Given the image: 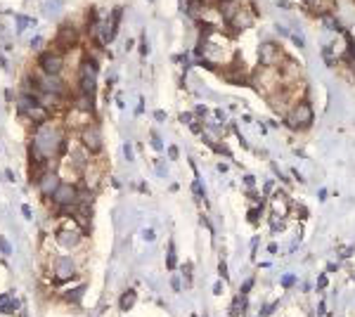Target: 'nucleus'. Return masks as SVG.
<instances>
[{
    "instance_id": "obj_1",
    "label": "nucleus",
    "mask_w": 355,
    "mask_h": 317,
    "mask_svg": "<svg viewBox=\"0 0 355 317\" xmlns=\"http://www.w3.org/2000/svg\"><path fill=\"white\" fill-rule=\"evenodd\" d=\"M64 147V133L62 128L52 123V121H45V123H40L36 130V135H33V147H31V156L36 159L38 163L47 161V159H52L62 152Z\"/></svg>"
},
{
    "instance_id": "obj_2",
    "label": "nucleus",
    "mask_w": 355,
    "mask_h": 317,
    "mask_svg": "<svg viewBox=\"0 0 355 317\" xmlns=\"http://www.w3.org/2000/svg\"><path fill=\"white\" fill-rule=\"evenodd\" d=\"M17 107H19V111L24 114L26 118H31V121H36L38 126L40 123H45V121H50V111H47L43 104H38L36 100H31V97H19V102H17Z\"/></svg>"
},
{
    "instance_id": "obj_3",
    "label": "nucleus",
    "mask_w": 355,
    "mask_h": 317,
    "mask_svg": "<svg viewBox=\"0 0 355 317\" xmlns=\"http://www.w3.org/2000/svg\"><path fill=\"white\" fill-rule=\"evenodd\" d=\"M95 81H97V62L95 59H85L81 66V95H90L92 97Z\"/></svg>"
},
{
    "instance_id": "obj_4",
    "label": "nucleus",
    "mask_w": 355,
    "mask_h": 317,
    "mask_svg": "<svg viewBox=\"0 0 355 317\" xmlns=\"http://www.w3.org/2000/svg\"><path fill=\"white\" fill-rule=\"evenodd\" d=\"M289 126L292 128H308L313 123V109H310L308 102H299L296 107L292 109V114H289Z\"/></svg>"
},
{
    "instance_id": "obj_5",
    "label": "nucleus",
    "mask_w": 355,
    "mask_h": 317,
    "mask_svg": "<svg viewBox=\"0 0 355 317\" xmlns=\"http://www.w3.org/2000/svg\"><path fill=\"white\" fill-rule=\"evenodd\" d=\"M52 201H55L59 209L73 206V204L78 201V192H76V187H73L71 182H62V185L57 187V192L52 194Z\"/></svg>"
},
{
    "instance_id": "obj_6",
    "label": "nucleus",
    "mask_w": 355,
    "mask_h": 317,
    "mask_svg": "<svg viewBox=\"0 0 355 317\" xmlns=\"http://www.w3.org/2000/svg\"><path fill=\"white\" fill-rule=\"evenodd\" d=\"M57 242H59L64 249H71V246H76L78 242H81V232L76 230L73 220H64L62 230L57 232Z\"/></svg>"
},
{
    "instance_id": "obj_7",
    "label": "nucleus",
    "mask_w": 355,
    "mask_h": 317,
    "mask_svg": "<svg viewBox=\"0 0 355 317\" xmlns=\"http://www.w3.org/2000/svg\"><path fill=\"white\" fill-rule=\"evenodd\" d=\"M81 142H83V147H85L88 152H100V149H102V133H100V128L95 126V123L85 126V128H83V133H81Z\"/></svg>"
},
{
    "instance_id": "obj_8",
    "label": "nucleus",
    "mask_w": 355,
    "mask_h": 317,
    "mask_svg": "<svg viewBox=\"0 0 355 317\" xmlns=\"http://www.w3.org/2000/svg\"><path fill=\"white\" fill-rule=\"evenodd\" d=\"M38 88H40V92H52V95H62L64 92V83L57 78V76H52V73H38Z\"/></svg>"
},
{
    "instance_id": "obj_9",
    "label": "nucleus",
    "mask_w": 355,
    "mask_h": 317,
    "mask_svg": "<svg viewBox=\"0 0 355 317\" xmlns=\"http://www.w3.org/2000/svg\"><path fill=\"white\" fill-rule=\"evenodd\" d=\"M62 66H64L62 54H57V52H45L43 57H40V71H45V73H52V76H57V73L62 71Z\"/></svg>"
},
{
    "instance_id": "obj_10",
    "label": "nucleus",
    "mask_w": 355,
    "mask_h": 317,
    "mask_svg": "<svg viewBox=\"0 0 355 317\" xmlns=\"http://www.w3.org/2000/svg\"><path fill=\"white\" fill-rule=\"evenodd\" d=\"M59 185H62V182H59V175H57V173H43V175L38 178V190L43 192L45 197H52Z\"/></svg>"
},
{
    "instance_id": "obj_11",
    "label": "nucleus",
    "mask_w": 355,
    "mask_h": 317,
    "mask_svg": "<svg viewBox=\"0 0 355 317\" xmlns=\"http://www.w3.org/2000/svg\"><path fill=\"white\" fill-rule=\"evenodd\" d=\"M73 272H76V265H73L71 258H66V256L57 258V263H55V277H57V282L71 280Z\"/></svg>"
},
{
    "instance_id": "obj_12",
    "label": "nucleus",
    "mask_w": 355,
    "mask_h": 317,
    "mask_svg": "<svg viewBox=\"0 0 355 317\" xmlns=\"http://www.w3.org/2000/svg\"><path fill=\"white\" fill-rule=\"evenodd\" d=\"M76 43V31H73L69 24H64L59 28V33H57V45L59 47H71Z\"/></svg>"
},
{
    "instance_id": "obj_13",
    "label": "nucleus",
    "mask_w": 355,
    "mask_h": 317,
    "mask_svg": "<svg viewBox=\"0 0 355 317\" xmlns=\"http://www.w3.org/2000/svg\"><path fill=\"white\" fill-rule=\"evenodd\" d=\"M275 57H280V50H277V45H273V43H265V45H261V62H263L265 66H273Z\"/></svg>"
},
{
    "instance_id": "obj_14",
    "label": "nucleus",
    "mask_w": 355,
    "mask_h": 317,
    "mask_svg": "<svg viewBox=\"0 0 355 317\" xmlns=\"http://www.w3.org/2000/svg\"><path fill=\"white\" fill-rule=\"evenodd\" d=\"M92 121V111H81V109H73V114L69 116L71 126H90Z\"/></svg>"
},
{
    "instance_id": "obj_15",
    "label": "nucleus",
    "mask_w": 355,
    "mask_h": 317,
    "mask_svg": "<svg viewBox=\"0 0 355 317\" xmlns=\"http://www.w3.org/2000/svg\"><path fill=\"white\" fill-rule=\"evenodd\" d=\"M133 303H135V291H126V294L121 296V310L133 308Z\"/></svg>"
},
{
    "instance_id": "obj_16",
    "label": "nucleus",
    "mask_w": 355,
    "mask_h": 317,
    "mask_svg": "<svg viewBox=\"0 0 355 317\" xmlns=\"http://www.w3.org/2000/svg\"><path fill=\"white\" fill-rule=\"evenodd\" d=\"M0 249H2V254H9V251H12V249H9V244L2 239V237H0Z\"/></svg>"
},
{
    "instance_id": "obj_17",
    "label": "nucleus",
    "mask_w": 355,
    "mask_h": 317,
    "mask_svg": "<svg viewBox=\"0 0 355 317\" xmlns=\"http://www.w3.org/2000/svg\"><path fill=\"white\" fill-rule=\"evenodd\" d=\"M168 268H175V254H173V246H171V254H168Z\"/></svg>"
},
{
    "instance_id": "obj_18",
    "label": "nucleus",
    "mask_w": 355,
    "mask_h": 317,
    "mask_svg": "<svg viewBox=\"0 0 355 317\" xmlns=\"http://www.w3.org/2000/svg\"><path fill=\"white\" fill-rule=\"evenodd\" d=\"M192 190H194V194H197V197H204V192H201V185H199V182H194V185H192Z\"/></svg>"
},
{
    "instance_id": "obj_19",
    "label": "nucleus",
    "mask_w": 355,
    "mask_h": 317,
    "mask_svg": "<svg viewBox=\"0 0 355 317\" xmlns=\"http://www.w3.org/2000/svg\"><path fill=\"white\" fill-rule=\"evenodd\" d=\"M142 237H145L147 242H152V239H154V230H145V232H142Z\"/></svg>"
},
{
    "instance_id": "obj_20",
    "label": "nucleus",
    "mask_w": 355,
    "mask_h": 317,
    "mask_svg": "<svg viewBox=\"0 0 355 317\" xmlns=\"http://www.w3.org/2000/svg\"><path fill=\"white\" fill-rule=\"evenodd\" d=\"M282 284H284V287H292V284H294V275H287V277L282 280Z\"/></svg>"
},
{
    "instance_id": "obj_21",
    "label": "nucleus",
    "mask_w": 355,
    "mask_h": 317,
    "mask_svg": "<svg viewBox=\"0 0 355 317\" xmlns=\"http://www.w3.org/2000/svg\"><path fill=\"white\" fill-rule=\"evenodd\" d=\"M168 156H171V159H178V147H168Z\"/></svg>"
},
{
    "instance_id": "obj_22",
    "label": "nucleus",
    "mask_w": 355,
    "mask_h": 317,
    "mask_svg": "<svg viewBox=\"0 0 355 317\" xmlns=\"http://www.w3.org/2000/svg\"><path fill=\"white\" fill-rule=\"evenodd\" d=\"M123 152H126V159H128V161H130V159H133V149H130V147H123Z\"/></svg>"
},
{
    "instance_id": "obj_23",
    "label": "nucleus",
    "mask_w": 355,
    "mask_h": 317,
    "mask_svg": "<svg viewBox=\"0 0 355 317\" xmlns=\"http://www.w3.org/2000/svg\"><path fill=\"white\" fill-rule=\"evenodd\" d=\"M251 284H254V282H251V280H246V282H244V287H242V294H246V291L251 289Z\"/></svg>"
},
{
    "instance_id": "obj_24",
    "label": "nucleus",
    "mask_w": 355,
    "mask_h": 317,
    "mask_svg": "<svg viewBox=\"0 0 355 317\" xmlns=\"http://www.w3.org/2000/svg\"><path fill=\"white\" fill-rule=\"evenodd\" d=\"M152 145H154V149H161V142H159V137L152 135Z\"/></svg>"
},
{
    "instance_id": "obj_25",
    "label": "nucleus",
    "mask_w": 355,
    "mask_h": 317,
    "mask_svg": "<svg viewBox=\"0 0 355 317\" xmlns=\"http://www.w3.org/2000/svg\"><path fill=\"white\" fill-rule=\"evenodd\" d=\"M318 287H320V289H325V287H327V277H320V280H318Z\"/></svg>"
},
{
    "instance_id": "obj_26",
    "label": "nucleus",
    "mask_w": 355,
    "mask_h": 317,
    "mask_svg": "<svg viewBox=\"0 0 355 317\" xmlns=\"http://www.w3.org/2000/svg\"><path fill=\"white\" fill-rule=\"evenodd\" d=\"M220 275H223V277H228V268H225V263H220Z\"/></svg>"
},
{
    "instance_id": "obj_27",
    "label": "nucleus",
    "mask_w": 355,
    "mask_h": 317,
    "mask_svg": "<svg viewBox=\"0 0 355 317\" xmlns=\"http://www.w3.org/2000/svg\"><path fill=\"white\" fill-rule=\"evenodd\" d=\"M21 213H24L26 218H31V209H28V206H21Z\"/></svg>"
}]
</instances>
